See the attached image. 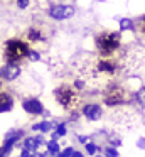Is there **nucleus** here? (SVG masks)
Masks as SVG:
<instances>
[{
    "label": "nucleus",
    "instance_id": "423d86ee",
    "mask_svg": "<svg viewBox=\"0 0 145 157\" xmlns=\"http://www.w3.org/2000/svg\"><path fill=\"white\" fill-rule=\"evenodd\" d=\"M19 75H20V68L13 63H9L2 68V78L7 79V81H13L15 78H19Z\"/></svg>",
    "mask_w": 145,
    "mask_h": 157
},
{
    "label": "nucleus",
    "instance_id": "20e7f679",
    "mask_svg": "<svg viewBox=\"0 0 145 157\" xmlns=\"http://www.w3.org/2000/svg\"><path fill=\"white\" fill-rule=\"evenodd\" d=\"M54 95H56L57 101H59L64 108H67V110H71L74 106V103H76V93H74L73 90L66 88V86L56 90V91H54Z\"/></svg>",
    "mask_w": 145,
    "mask_h": 157
},
{
    "label": "nucleus",
    "instance_id": "f03ea898",
    "mask_svg": "<svg viewBox=\"0 0 145 157\" xmlns=\"http://www.w3.org/2000/svg\"><path fill=\"white\" fill-rule=\"evenodd\" d=\"M5 54H7V58H9V61L15 64V61H19L20 58H24V56H29V49H27V46L24 44V42L12 39V41L7 42Z\"/></svg>",
    "mask_w": 145,
    "mask_h": 157
},
{
    "label": "nucleus",
    "instance_id": "393cba45",
    "mask_svg": "<svg viewBox=\"0 0 145 157\" xmlns=\"http://www.w3.org/2000/svg\"><path fill=\"white\" fill-rule=\"evenodd\" d=\"M143 31H145V19H143Z\"/></svg>",
    "mask_w": 145,
    "mask_h": 157
},
{
    "label": "nucleus",
    "instance_id": "0eeeda50",
    "mask_svg": "<svg viewBox=\"0 0 145 157\" xmlns=\"http://www.w3.org/2000/svg\"><path fill=\"white\" fill-rule=\"evenodd\" d=\"M24 110L34 113V115H39V113H42V105L37 100H27V101H24Z\"/></svg>",
    "mask_w": 145,
    "mask_h": 157
},
{
    "label": "nucleus",
    "instance_id": "412c9836",
    "mask_svg": "<svg viewBox=\"0 0 145 157\" xmlns=\"http://www.w3.org/2000/svg\"><path fill=\"white\" fill-rule=\"evenodd\" d=\"M105 157H116V150L108 149V150H106V155H105Z\"/></svg>",
    "mask_w": 145,
    "mask_h": 157
},
{
    "label": "nucleus",
    "instance_id": "4be33fe9",
    "mask_svg": "<svg viewBox=\"0 0 145 157\" xmlns=\"http://www.w3.org/2000/svg\"><path fill=\"white\" fill-rule=\"evenodd\" d=\"M64 132H66L64 127H59V128H57V133H59V135H64Z\"/></svg>",
    "mask_w": 145,
    "mask_h": 157
},
{
    "label": "nucleus",
    "instance_id": "4468645a",
    "mask_svg": "<svg viewBox=\"0 0 145 157\" xmlns=\"http://www.w3.org/2000/svg\"><path fill=\"white\" fill-rule=\"evenodd\" d=\"M29 39H30V41H40L42 37H40V34L36 31V29H30V31H29Z\"/></svg>",
    "mask_w": 145,
    "mask_h": 157
},
{
    "label": "nucleus",
    "instance_id": "6e6552de",
    "mask_svg": "<svg viewBox=\"0 0 145 157\" xmlns=\"http://www.w3.org/2000/svg\"><path fill=\"white\" fill-rule=\"evenodd\" d=\"M83 113L88 117L90 120H98L101 117V108L98 105H86L83 108Z\"/></svg>",
    "mask_w": 145,
    "mask_h": 157
},
{
    "label": "nucleus",
    "instance_id": "f3484780",
    "mask_svg": "<svg viewBox=\"0 0 145 157\" xmlns=\"http://www.w3.org/2000/svg\"><path fill=\"white\" fill-rule=\"evenodd\" d=\"M29 5V0H17V7L19 9H25Z\"/></svg>",
    "mask_w": 145,
    "mask_h": 157
},
{
    "label": "nucleus",
    "instance_id": "ddd939ff",
    "mask_svg": "<svg viewBox=\"0 0 145 157\" xmlns=\"http://www.w3.org/2000/svg\"><path fill=\"white\" fill-rule=\"evenodd\" d=\"M137 100H138V103L145 108V88H140L137 91Z\"/></svg>",
    "mask_w": 145,
    "mask_h": 157
},
{
    "label": "nucleus",
    "instance_id": "1a4fd4ad",
    "mask_svg": "<svg viewBox=\"0 0 145 157\" xmlns=\"http://www.w3.org/2000/svg\"><path fill=\"white\" fill-rule=\"evenodd\" d=\"M0 110L2 112L12 110V100H10V96L7 93H2V96H0Z\"/></svg>",
    "mask_w": 145,
    "mask_h": 157
},
{
    "label": "nucleus",
    "instance_id": "2eb2a0df",
    "mask_svg": "<svg viewBox=\"0 0 145 157\" xmlns=\"http://www.w3.org/2000/svg\"><path fill=\"white\" fill-rule=\"evenodd\" d=\"M29 59H30V61H39V59H40L39 52H37V51H29Z\"/></svg>",
    "mask_w": 145,
    "mask_h": 157
},
{
    "label": "nucleus",
    "instance_id": "b1692460",
    "mask_svg": "<svg viewBox=\"0 0 145 157\" xmlns=\"http://www.w3.org/2000/svg\"><path fill=\"white\" fill-rule=\"evenodd\" d=\"M73 157H83V154H79V152H74V154H73Z\"/></svg>",
    "mask_w": 145,
    "mask_h": 157
},
{
    "label": "nucleus",
    "instance_id": "aec40b11",
    "mask_svg": "<svg viewBox=\"0 0 145 157\" xmlns=\"http://www.w3.org/2000/svg\"><path fill=\"white\" fill-rule=\"evenodd\" d=\"M73 154H74V152H73V150H71V149H66V150H64V152L61 154L59 157H71V155H73Z\"/></svg>",
    "mask_w": 145,
    "mask_h": 157
},
{
    "label": "nucleus",
    "instance_id": "f8f14e48",
    "mask_svg": "<svg viewBox=\"0 0 145 157\" xmlns=\"http://www.w3.org/2000/svg\"><path fill=\"white\" fill-rule=\"evenodd\" d=\"M37 142H39V139H27L25 140V150H32L37 147Z\"/></svg>",
    "mask_w": 145,
    "mask_h": 157
},
{
    "label": "nucleus",
    "instance_id": "5701e85b",
    "mask_svg": "<svg viewBox=\"0 0 145 157\" xmlns=\"http://www.w3.org/2000/svg\"><path fill=\"white\" fill-rule=\"evenodd\" d=\"M76 88H79V90L84 88V83L83 81H76Z\"/></svg>",
    "mask_w": 145,
    "mask_h": 157
},
{
    "label": "nucleus",
    "instance_id": "a211bd4d",
    "mask_svg": "<svg viewBox=\"0 0 145 157\" xmlns=\"http://www.w3.org/2000/svg\"><path fill=\"white\" fill-rule=\"evenodd\" d=\"M86 150H88V154H94V152H96V145H93V144H88V145H86Z\"/></svg>",
    "mask_w": 145,
    "mask_h": 157
},
{
    "label": "nucleus",
    "instance_id": "9b49d317",
    "mask_svg": "<svg viewBox=\"0 0 145 157\" xmlns=\"http://www.w3.org/2000/svg\"><path fill=\"white\" fill-rule=\"evenodd\" d=\"M120 29L121 31H132V29H133V21H132V19H121Z\"/></svg>",
    "mask_w": 145,
    "mask_h": 157
},
{
    "label": "nucleus",
    "instance_id": "f257e3e1",
    "mask_svg": "<svg viewBox=\"0 0 145 157\" xmlns=\"http://www.w3.org/2000/svg\"><path fill=\"white\" fill-rule=\"evenodd\" d=\"M96 46L103 56H110L120 46V34L118 32H105L96 37Z\"/></svg>",
    "mask_w": 145,
    "mask_h": 157
},
{
    "label": "nucleus",
    "instance_id": "7ed1b4c3",
    "mask_svg": "<svg viewBox=\"0 0 145 157\" xmlns=\"http://www.w3.org/2000/svg\"><path fill=\"white\" fill-rule=\"evenodd\" d=\"M103 98H105V103H106V105H120V103L130 101V95H128L123 88L115 86V85H111L110 88L105 91Z\"/></svg>",
    "mask_w": 145,
    "mask_h": 157
},
{
    "label": "nucleus",
    "instance_id": "39448f33",
    "mask_svg": "<svg viewBox=\"0 0 145 157\" xmlns=\"http://www.w3.org/2000/svg\"><path fill=\"white\" fill-rule=\"evenodd\" d=\"M76 14L74 7L71 5H54V7L49 9V15L56 21H64V19H69Z\"/></svg>",
    "mask_w": 145,
    "mask_h": 157
},
{
    "label": "nucleus",
    "instance_id": "dca6fc26",
    "mask_svg": "<svg viewBox=\"0 0 145 157\" xmlns=\"http://www.w3.org/2000/svg\"><path fill=\"white\" fill-rule=\"evenodd\" d=\"M47 147H49V150H51V152H57V150H59V147H57V144L54 142V140H52V142H49V144H47Z\"/></svg>",
    "mask_w": 145,
    "mask_h": 157
},
{
    "label": "nucleus",
    "instance_id": "a878e982",
    "mask_svg": "<svg viewBox=\"0 0 145 157\" xmlns=\"http://www.w3.org/2000/svg\"><path fill=\"white\" fill-rule=\"evenodd\" d=\"M98 157H103V155H98Z\"/></svg>",
    "mask_w": 145,
    "mask_h": 157
},
{
    "label": "nucleus",
    "instance_id": "9d476101",
    "mask_svg": "<svg viewBox=\"0 0 145 157\" xmlns=\"http://www.w3.org/2000/svg\"><path fill=\"white\" fill-rule=\"evenodd\" d=\"M98 69H100V71H106V73H113L115 64H111L110 61H101L100 64H98Z\"/></svg>",
    "mask_w": 145,
    "mask_h": 157
},
{
    "label": "nucleus",
    "instance_id": "6ab92c4d",
    "mask_svg": "<svg viewBox=\"0 0 145 157\" xmlns=\"http://www.w3.org/2000/svg\"><path fill=\"white\" fill-rule=\"evenodd\" d=\"M49 128H51V123H49V122H44V123H40V130H42V132H47Z\"/></svg>",
    "mask_w": 145,
    "mask_h": 157
}]
</instances>
